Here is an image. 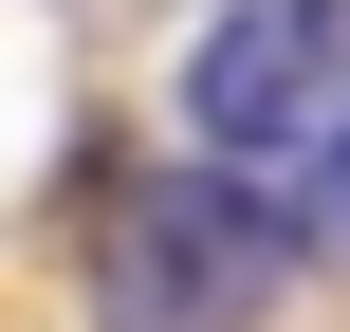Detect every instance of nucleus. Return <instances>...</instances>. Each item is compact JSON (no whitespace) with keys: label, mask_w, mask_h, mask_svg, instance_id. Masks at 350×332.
<instances>
[{"label":"nucleus","mask_w":350,"mask_h":332,"mask_svg":"<svg viewBox=\"0 0 350 332\" xmlns=\"http://www.w3.org/2000/svg\"><path fill=\"white\" fill-rule=\"evenodd\" d=\"M332 166H350V129H332Z\"/></svg>","instance_id":"3"},{"label":"nucleus","mask_w":350,"mask_h":332,"mask_svg":"<svg viewBox=\"0 0 350 332\" xmlns=\"http://www.w3.org/2000/svg\"><path fill=\"white\" fill-rule=\"evenodd\" d=\"M295 296V222L240 166H148L92 240V332H258Z\"/></svg>","instance_id":"1"},{"label":"nucleus","mask_w":350,"mask_h":332,"mask_svg":"<svg viewBox=\"0 0 350 332\" xmlns=\"http://www.w3.org/2000/svg\"><path fill=\"white\" fill-rule=\"evenodd\" d=\"M332 111H350V0H221V18H203L185 129H203L221 166H258V148H295V129H332Z\"/></svg>","instance_id":"2"}]
</instances>
